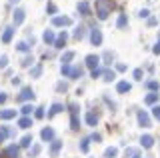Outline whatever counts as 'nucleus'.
Wrapping results in <instances>:
<instances>
[{
  "label": "nucleus",
  "instance_id": "35",
  "mask_svg": "<svg viewBox=\"0 0 160 158\" xmlns=\"http://www.w3.org/2000/svg\"><path fill=\"white\" fill-rule=\"evenodd\" d=\"M30 142H32V136L26 134V136L22 138V140H20V146H30Z\"/></svg>",
  "mask_w": 160,
  "mask_h": 158
},
{
  "label": "nucleus",
  "instance_id": "30",
  "mask_svg": "<svg viewBox=\"0 0 160 158\" xmlns=\"http://www.w3.org/2000/svg\"><path fill=\"white\" fill-rule=\"evenodd\" d=\"M70 124H72L74 130H78L80 128V122H78V114H72V118H70Z\"/></svg>",
  "mask_w": 160,
  "mask_h": 158
},
{
  "label": "nucleus",
  "instance_id": "43",
  "mask_svg": "<svg viewBox=\"0 0 160 158\" xmlns=\"http://www.w3.org/2000/svg\"><path fill=\"white\" fill-rule=\"evenodd\" d=\"M128 156H136V150H134V148H128V150H126V158Z\"/></svg>",
  "mask_w": 160,
  "mask_h": 158
},
{
  "label": "nucleus",
  "instance_id": "27",
  "mask_svg": "<svg viewBox=\"0 0 160 158\" xmlns=\"http://www.w3.org/2000/svg\"><path fill=\"white\" fill-rule=\"evenodd\" d=\"M82 74H84V70H82V68H72V72H70V78H80V76H82Z\"/></svg>",
  "mask_w": 160,
  "mask_h": 158
},
{
  "label": "nucleus",
  "instance_id": "1",
  "mask_svg": "<svg viewBox=\"0 0 160 158\" xmlns=\"http://www.w3.org/2000/svg\"><path fill=\"white\" fill-rule=\"evenodd\" d=\"M112 8H114L112 0H96V14H98L100 20H106Z\"/></svg>",
  "mask_w": 160,
  "mask_h": 158
},
{
  "label": "nucleus",
  "instance_id": "28",
  "mask_svg": "<svg viewBox=\"0 0 160 158\" xmlns=\"http://www.w3.org/2000/svg\"><path fill=\"white\" fill-rule=\"evenodd\" d=\"M116 154H118L116 148H106V152H104V156H106V158H116Z\"/></svg>",
  "mask_w": 160,
  "mask_h": 158
},
{
  "label": "nucleus",
  "instance_id": "20",
  "mask_svg": "<svg viewBox=\"0 0 160 158\" xmlns=\"http://www.w3.org/2000/svg\"><path fill=\"white\" fill-rule=\"evenodd\" d=\"M18 150H20V148H18V146H14V144H12V146H8V148H6V156L16 158V156H18Z\"/></svg>",
  "mask_w": 160,
  "mask_h": 158
},
{
  "label": "nucleus",
  "instance_id": "47",
  "mask_svg": "<svg viewBox=\"0 0 160 158\" xmlns=\"http://www.w3.org/2000/svg\"><path fill=\"white\" fill-rule=\"evenodd\" d=\"M6 98H8L6 94H2V92H0V104H4V102H6Z\"/></svg>",
  "mask_w": 160,
  "mask_h": 158
},
{
  "label": "nucleus",
  "instance_id": "29",
  "mask_svg": "<svg viewBox=\"0 0 160 158\" xmlns=\"http://www.w3.org/2000/svg\"><path fill=\"white\" fill-rule=\"evenodd\" d=\"M156 100H158V94H154V92H152V94H148L146 98H144V102H146V104H154Z\"/></svg>",
  "mask_w": 160,
  "mask_h": 158
},
{
  "label": "nucleus",
  "instance_id": "49",
  "mask_svg": "<svg viewBox=\"0 0 160 158\" xmlns=\"http://www.w3.org/2000/svg\"><path fill=\"white\" fill-rule=\"evenodd\" d=\"M18 2V0H10V4H16Z\"/></svg>",
  "mask_w": 160,
  "mask_h": 158
},
{
  "label": "nucleus",
  "instance_id": "22",
  "mask_svg": "<svg viewBox=\"0 0 160 158\" xmlns=\"http://www.w3.org/2000/svg\"><path fill=\"white\" fill-rule=\"evenodd\" d=\"M126 24H128V18H126V14H120V18H118L116 26H118V28H126Z\"/></svg>",
  "mask_w": 160,
  "mask_h": 158
},
{
  "label": "nucleus",
  "instance_id": "38",
  "mask_svg": "<svg viewBox=\"0 0 160 158\" xmlns=\"http://www.w3.org/2000/svg\"><path fill=\"white\" fill-rule=\"evenodd\" d=\"M38 154H40V146H38V144L30 148V156H38Z\"/></svg>",
  "mask_w": 160,
  "mask_h": 158
},
{
  "label": "nucleus",
  "instance_id": "50",
  "mask_svg": "<svg viewBox=\"0 0 160 158\" xmlns=\"http://www.w3.org/2000/svg\"><path fill=\"white\" fill-rule=\"evenodd\" d=\"M134 158H140V156H138V154H136V156H134Z\"/></svg>",
  "mask_w": 160,
  "mask_h": 158
},
{
  "label": "nucleus",
  "instance_id": "9",
  "mask_svg": "<svg viewBox=\"0 0 160 158\" xmlns=\"http://www.w3.org/2000/svg\"><path fill=\"white\" fill-rule=\"evenodd\" d=\"M140 144H142L144 148H152L154 146V138L150 136V134H144L142 138H140Z\"/></svg>",
  "mask_w": 160,
  "mask_h": 158
},
{
  "label": "nucleus",
  "instance_id": "3",
  "mask_svg": "<svg viewBox=\"0 0 160 158\" xmlns=\"http://www.w3.org/2000/svg\"><path fill=\"white\" fill-rule=\"evenodd\" d=\"M52 24H54V26H70L72 20H70L68 16H54L52 18Z\"/></svg>",
  "mask_w": 160,
  "mask_h": 158
},
{
  "label": "nucleus",
  "instance_id": "5",
  "mask_svg": "<svg viewBox=\"0 0 160 158\" xmlns=\"http://www.w3.org/2000/svg\"><path fill=\"white\" fill-rule=\"evenodd\" d=\"M98 62H100V56H96V54H88V56H86V64L92 68V70L98 68Z\"/></svg>",
  "mask_w": 160,
  "mask_h": 158
},
{
  "label": "nucleus",
  "instance_id": "23",
  "mask_svg": "<svg viewBox=\"0 0 160 158\" xmlns=\"http://www.w3.org/2000/svg\"><path fill=\"white\" fill-rule=\"evenodd\" d=\"M8 134H12V130H8L6 126H0V142H4V138Z\"/></svg>",
  "mask_w": 160,
  "mask_h": 158
},
{
  "label": "nucleus",
  "instance_id": "48",
  "mask_svg": "<svg viewBox=\"0 0 160 158\" xmlns=\"http://www.w3.org/2000/svg\"><path fill=\"white\" fill-rule=\"evenodd\" d=\"M148 14H150L148 10H140V16H142V18H146V16H148Z\"/></svg>",
  "mask_w": 160,
  "mask_h": 158
},
{
  "label": "nucleus",
  "instance_id": "18",
  "mask_svg": "<svg viewBox=\"0 0 160 158\" xmlns=\"http://www.w3.org/2000/svg\"><path fill=\"white\" fill-rule=\"evenodd\" d=\"M18 126L20 128H30V126H32V118H28V116L20 118V120H18Z\"/></svg>",
  "mask_w": 160,
  "mask_h": 158
},
{
  "label": "nucleus",
  "instance_id": "41",
  "mask_svg": "<svg viewBox=\"0 0 160 158\" xmlns=\"http://www.w3.org/2000/svg\"><path fill=\"white\" fill-rule=\"evenodd\" d=\"M102 72H104V70H100V68H94V70H92V78H98Z\"/></svg>",
  "mask_w": 160,
  "mask_h": 158
},
{
  "label": "nucleus",
  "instance_id": "45",
  "mask_svg": "<svg viewBox=\"0 0 160 158\" xmlns=\"http://www.w3.org/2000/svg\"><path fill=\"white\" fill-rule=\"evenodd\" d=\"M152 114L156 116V118H160V106H154V110H152Z\"/></svg>",
  "mask_w": 160,
  "mask_h": 158
},
{
  "label": "nucleus",
  "instance_id": "10",
  "mask_svg": "<svg viewBox=\"0 0 160 158\" xmlns=\"http://www.w3.org/2000/svg\"><path fill=\"white\" fill-rule=\"evenodd\" d=\"M60 146H62V142H60V140H54V142H52V146H50V156H52V158H56V156H58Z\"/></svg>",
  "mask_w": 160,
  "mask_h": 158
},
{
  "label": "nucleus",
  "instance_id": "7",
  "mask_svg": "<svg viewBox=\"0 0 160 158\" xmlns=\"http://www.w3.org/2000/svg\"><path fill=\"white\" fill-rule=\"evenodd\" d=\"M66 40H68V34H66V32H60L58 38H56V42H54V48H64Z\"/></svg>",
  "mask_w": 160,
  "mask_h": 158
},
{
  "label": "nucleus",
  "instance_id": "34",
  "mask_svg": "<svg viewBox=\"0 0 160 158\" xmlns=\"http://www.w3.org/2000/svg\"><path fill=\"white\" fill-rule=\"evenodd\" d=\"M16 48H18L20 52H28V48H30V46H28V42H18V44H16Z\"/></svg>",
  "mask_w": 160,
  "mask_h": 158
},
{
  "label": "nucleus",
  "instance_id": "33",
  "mask_svg": "<svg viewBox=\"0 0 160 158\" xmlns=\"http://www.w3.org/2000/svg\"><path fill=\"white\" fill-rule=\"evenodd\" d=\"M32 110H34V108L30 106V104H24V106H22V110H20V112H22L24 116H28V114H32Z\"/></svg>",
  "mask_w": 160,
  "mask_h": 158
},
{
  "label": "nucleus",
  "instance_id": "12",
  "mask_svg": "<svg viewBox=\"0 0 160 158\" xmlns=\"http://www.w3.org/2000/svg\"><path fill=\"white\" fill-rule=\"evenodd\" d=\"M16 116V110H0V120H10Z\"/></svg>",
  "mask_w": 160,
  "mask_h": 158
},
{
  "label": "nucleus",
  "instance_id": "37",
  "mask_svg": "<svg viewBox=\"0 0 160 158\" xmlns=\"http://www.w3.org/2000/svg\"><path fill=\"white\" fill-rule=\"evenodd\" d=\"M8 66V56L4 54V56H0V68H6Z\"/></svg>",
  "mask_w": 160,
  "mask_h": 158
},
{
  "label": "nucleus",
  "instance_id": "26",
  "mask_svg": "<svg viewBox=\"0 0 160 158\" xmlns=\"http://www.w3.org/2000/svg\"><path fill=\"white\" fill-rule=\"evenodd\" d=\"M102 74H104V80H106V82H112L114 78H116V74H114L112 70H104Z\"/></svg>",
  "mask_w": 160,
  "mask_h": 158
},
{
  "label": "nucleus",
  "instance_id": "25",
  "mask_svg": "<svg viewBox=\"0 0 160 158\" xmlns=\"http://www.w3.org/2000/svg\"><path fill=\"white\" fill-rule=\"evenodd\" d=\"M30 74H32L34 78H38L40 74H42V64H36V66H34L32 70H30Z\"/></svg>",
  "mask_w": 160,
  "mask_h": 158
},
{
  "label": "nucleus",
  "instance_id": "14",
  "mask_svg": "<svg viewBox=\"0 0 160 158\" xmlns=\"http://www.w3.org/2000/svg\"><path fill=\"white\" fill-rule=\"evenodd\" d=\"M86 124L88 126H96L98 124V116L94 114V112H88V114H86Z\"/></svg>",
  "mask_w": 160,
  "mask_h": 158
},
{
  "label": "nucleus",
  "instance_id": "36",
  "mask_svg": "<svg viewBox=\"0 0 160 158\" xmlns=\"http://www.w3.org/2000/svg\"><path fill=\"white\" fill-rule=\"evenodd\" d=\"M32 62H34V58H32V56H26V58H24V60L20 62V64H22V66L26 68V66H30V64H32Z\"/></svg>",
  "mask_w": 160,
  "mask_h": 158
},
{
  "label": "nucleus",
  "instance_id": "42",
  "mask_svg": "<svg viewBox=\"0 0 160 158\" xmlns=\"http://www.w3.org/2000/svg\"><path fill=\"white\" fill-rule=\"evenodd\" d=\"M152 52H154V54H160V38H158V42H156V46H154V48H152Z\"/></svg>",
  "mask_w": 160,
  "mask_h": 158
},
{
  "label": "nucleus",
  "instance_id": "39",
  "mask_svg": "<svg viewBox=\"0 0 160 158\" xmlns=\"http://www.w3.org/2000/svg\"><path fill=\"white\" fill-rule=\"evenodd\" d=\"M80 150H82V152H88V138H86V140H82V144H80Z\"/></svg>",
  "mask_w": 160,
  "mask_h": 158
},
{
  "label": "nucleus",
  "instance_id": "6",
  "mask_svg": "<svg viewBox=\"0 0 160 158\" xmlns=\"http://www.w3.org/2000/svg\"><path fill=\"white\" fill-rule=\"evenodd\" d=\"M138 124L142 128H148L150 126V116L146 114V112H138Z\"/></svg>",
  "mask_w": 160,
  "mask_h": 158
},
{
  "label": "nucleus",
  "instance_id": "4",
  "mask_svg": "<svg viewBox=\"0 0 160 158\" xmlns=\"http://www.w3.org/2000/svg\"><path fill=\"white\" fill-rule=\"evenodd\" d=\"M90 42H92L94 46L102 44V32H100L98 28H94V30H92V34H90Z\"/></svg>",
  "mask_w": 160,
  "mask_h": 158
},
{
  "label": "nucleus",
  "instance_id": "46",
  "mask_svg": "<svg viewBox=\"0 0 160 158\" xmlns=\"http://www.w3.org/2000/svg\"><path fill=\"white\" fill-rule=\"evenodd\" d=\"M46 10H48L50 14H54V12H56V6H54V4H48V8H46Z\"/></svg>",
  "mask_w": 160,
  "mask_h": 158
},
{
  "label": "nucleus",
  "instance_id": "51",
  "mask_svg": "<svg viewBox=\"0 0 160 158\" xmlns=\"http://www.w3.org/2000/svg\"><path fill=\"white\" fill-rule=\"evenodd\" d=\"M158 120H160V118H158Z\"/></svg>",
  "mask_w": 160,
  "mask_h": 158
},
{
  "label": "nucleus",
  "instance_id": "31",
  "mask_svg": "<svg viewBox=\"0 0 160 158\" xmlns=\"http://www.w3.org/2000/svg\"><path fill=\"white\" fill-rule=\"evenodd\" d=\"M146 88H148V90H158L160 84H158L156 80H148V82H146Z\"/></svg>",
  "mask_w": 160,
  "mask_h": 158
},
{
  "label": "nucleus",
  "instance_id": "19",
  "mask_svg": "<svg viewBox=\"0 0 160 158\" xmlns=\"http://www.w3.org/2000/svg\"><path fill=\"white\" fill-rule=\"evenodd\" d=\"M12 34H14V28H6V30H4V34H2V42H10L12 40Z\"/></svg>",
  "mask_w": 160,
  "mask_h": 158
},
{
  "label": "nucleus",
  "instance_id": "21",
  "mask_svg": "<svg viewBox=\"0 0 160 158\" xmlns=\"http://www.w3.org/2000/svg\"><path fill=\"white\" fill-rule=\"evenodd\" d=\"M78 10L82 12L84 16H88V14H90V4H88V2H80V4H78Z\"/></svg>",
  "mask_w": 160,
  "mask_h": 158
},
{
  "label": "nucleus",
  "instance_id": "32",
  "mask_svg": "<svg viewBox=\"0 0 160 158\" xmlns=\"http://www.w3.org/2000/svg\"><path fill=\"white\" fill-rule=\"evenodd\" d=\"M60 70H62V74H64V76H68V78H70V72H72L70 64H62V68H60Z\"/></svg>",
  "mask_w": 160,
  "mask_h": 158
},
{
  "label": "nucleus",
  "instance_id": "13",
  "mask_svg": "<svg viewBox=\"0 0 160 158\" xmlns=\"http://www.w3.org/2000/svg\"><path fill=\"white\" fill-rule=\"evenodd\" d=\"M62 110H64V106H62V104H58V102H56V104H52V108H50V112H48V118L56 116L58 112H62Z\"/></svg>",
  "mask_w": 160,
  "mask_h": 158
},
{
  "label": "nucleus",
  "instance_id": "24",
  "mask_svg": "<svg viewBox=\"0 0 160 158\" xmlns=\"http://www.w3.org/2000/svg\"><path fill=\"white\" fill-rule=\"evenodd\" d=\"M74 58V52L72 50H68V52H64V56H62V64H70V60Z\"/></svg>",
  "mask_w": 160,
  "mask_h": 158
},
{
  "label": "nucleus",
  "instance_id": "11",
  "mask_svg": "<svg viewBox=\"0 0 160 158\" xmlns=\"http://www.w3.org/2000/svg\"><path fill=\"white\" fill-rule=\"evenodd\" d=\"M40 136H42V140H52V138H54V130H52V128H44V130L42 132H40Z\"/></svg>",
  "mask_w": 160,
  "mask_h": 158
},
{
  "label": "nucleus",
  "instance_id": "8",
  "mask_svg": "<svg viewBox=\"0 0 160 158\" xmlns=\"http://www.w3.org/2000/svg\"><path fill=\"white\" fill-rule=\"evenodd\" d=\"M12 18H14V24H16V26H20V24L24 22V10H22V8H16Z\"/></svg>",
  "mask_w": 160,
  "mask_h": 158
},
{
  "label": "nucleus",
  "instance_id": "15",
  "mask_svg": "<svg viewBox=\"0 0 160 158\" xmlns=\"http://www.w3.org/2000/svg\"><path fill=\"white\" fill-rule=\"evenodd\" d=\"M130 88H132V86H130L128 82H118V84H116V90L120 92V94H124V92H130Z\"/></svg>",
  "mask_w": 160,
  "mask_h": 158
},
{
  "label": "nucleus",
  "instance_id": "44",
  "mask_svg": "<svg viewBox=\"0 0 160 158\" xmlns=\"http://www.w3.org/2000/svg\"><path fill=\"white\" fill-rule=\"evenodd\" d=\"M44 116V108H36V118H42Z\"/></svg>",
  "mask_w": 160,
  "mask_h": 158
},
{
  "label": "nucleus",
  "instance_id": "16",
  "mask_svg": "<svg viewBox=\"0 0 160 158\" xmlns=\"http://www.w3.org/2000/svg\"><path fill=\"white\" fill-rule=\"evenodd\" d=\"M42 38H44V42H46V44H54V42H56V38H54V32H52V30H46Z\"/></svg>",
  "mask_w": 160,
  "mask_h": 158
},
{
  "label": "nucleus",
  "instance_id": "2",
  "mask_svg": "<svg viewBox=\"0 0 160 158\" xmlns=\"http://www.w3.org/2000/svg\"><path fill=\"white\" fill-rule=\"evenodd\" d=\"M34 98V92H32V88L30 86H24L22 88V92L16 96V102H26V100H32Z\"/></svg>",
  "mask_w": 160,
  "mask_h": 158
},
{
  "label": "nucleus",
  "instance_id": "17",
  "mask_svg": "<svg viewBox=\"0 0 160 158\" xmlns=\"http://www.w3.org/2000/svg\"><path fill=\"white\" fill-rule=\"evenodd\" d=\"M84 36H86V28H84V26H78L76 30H74V38H76V40H82Z\"/></svg>",
  "mask_w": 160,
  "mask_h": 158
},
{
  "label": "nucleus",
  "instance_id": "40",
  "mask_svg": "<svg viewBox=\"0 0 160 158\" xmlns=\"http://www.w3.org/2000/svg\"><path fill=\"white\" fill-rule=\"evenodd\" d=\"M134 78H136V80H142V70H140V68L134 70Z\"/></svg>",
  "mask_w": 160,
  "mask_h": 158
}]
</instances>
